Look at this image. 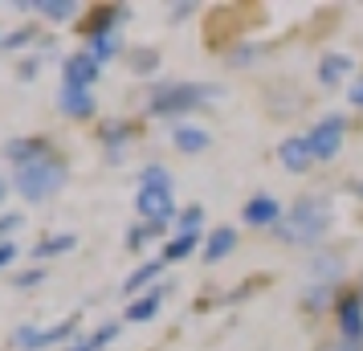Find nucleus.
<instances>
[{"instance_id":"nucleus-27","label":"nucleus","mask_w":363,"mask_h":351,"mask_svg":"<svg viewBox=\"0 0 363 351\" xmlns=\"http://www.w3.org/2000/svg\"><path fill=\"white\" fill-rule=\"evenodd\" d=\"M13 257H17V245H9V241H0V269L9 266Z\"/></svg>"},{"instance_id":"nucleus-25","label":"nucleus","mask_w":363,"mask_h":351,"mask_svg":"<svg viewBox=\"0 0 363 351\" xmlns=\"http://www.w3.org/2000/svg\"><path fill=\"white\" fill-rule=\"evenodd\" d=\"M318 351H363V343H355V339H339V343H327V347Z\"/></svg>"},{"instance_id":"nucleus-29","label":"nucleus","mask_w":363,"mask_h":351,"mask_svg":"<svg viewBox=\"0 0 363 351\" xmlns=\"http://www.w3.org/2000/svg\"><path fill=\"white\" fill-rule=\"evenodd\" d=\"M21 217H0V233H9V229H17Z\"/></svg>"},{"instance_id":"nucleus-28","label":"nucleus","mask_w":363,"mask_h":351,"mask_svg":"<svg viewBox=\"0 0 363 351\" xmlns=\"http://www.w3.org/2000/svg\"><path fill=\"white\" fill-rule=\"evenodd\" d=\"M41 278H45V274H41V269H29V274H25V278H17V286H37V282H41Z\"/></svg>"},{"instance_id":"nucleus-18","label":"nucleus","mask_w":363,"mask_h":351,"mask_svg":"<svg viewBox=\"0 0 363 351\" xmlns=\"http://www.w3.org/2000/svg\"><path fill=\"white\" fill-rule=\"evenodd\" d=\"M33 9H37V13H45L50 21H69L74 13H78V4H74V0H37Z\"/></svg>"},{"instance_id":"nucleus-11","label":"nucleus","mask_w":363,"mask_h":351,"mask_svg":"<svg viewBox=\"0 0 363 351\" xmlns=\"http://www.w3.org/2000/svg\"><path fill=\"white\" fill-rule=\"evenodd\" d=\"M339 323H343V335L363 343V302L359 299H347L339 302Z\"/></svg>"},{"instance_id":"nucleus-24","label":"nucleus","mask_w":363,"mask_h":351,"mask_svg":"<svg viewBox=\"0 0 363 351\" xmlns=\"http://www.w3.org/2000/svg\"><path fill=\"white\" fill-rule=\"evenodd\" d=\"M200 221H204V208H188V213L180 217V229H184V233H196Z\"/></svg>"},{"instance_id":"nucleus-32","label":"nucleus","mask_w":363,"mask_h":351,"mask_svg":"<svg viewBox=\"0 0 363 351\" xmlns=\"http://www.w3.org/2000/svg\"><path fill=\"white\" fill-rule=\"evenodd\" d=\"M0 45H4V37H0Z\"/></svg>"},{"instance_id":"nucleus-9","label":"nucleus","mask_w":363,"mask_h":351,"mask_svg":"<svg viewBox=\"0 0 363 351\" xmlns=\"http://www.w3.org/2000/svg\"><path fill=\"white\" fill-rule=\"evenodd\" d=\"M57 106H62L66 115H74V118H86V115H94V94H90V90L62 86V90H57Z\"/></svg>"},{"instance_id":"nucleus-19","label":"nucleus","mask_w":363,"mask_h":351,"mask_svg":"<svg viewBox=\"0 0 363 351\" xmlns=\"http://www.w3.org/2000/svg\"><path fill=\"white\" fill-rule=\"evenodd\" d=\"M196 245H200L196 233H180V237H176V241H172V245L164 250V262H180V257H188V253L196 250Z\"/></svg>"},{"instance_id":"nucleus-26","label":"nucleus","mask_w":363,"mask_h":351,"mask_svg":"<svg viewBox=\"0 0 363 351\" xmlns=\"http://www.w3.org/2000/svg\"><path fill=\"white\" fill-rule=\"evenodd\" d=\"M106 339H115V323H106V327H99V335H94L90 343H94V347H102Z\"/></svg>"},{"instance_id":"nucleus-16","label":"nucleus","mask_w":363,"mask_h":351,"mask_svg":"<svg viewBox=\"0 0 363 351\" xmlns=\"http://www.w3.org/2000/svg\"><path fill=\"white\" fill-rule=\"evenodd\" d=\"M4 151H9V160H17V167L21 164H33V160H41V155H50L41 139H29V143H25V139H17V143H9Z\"/></svg>"},{"instance_id":"nucleus-7","label":"nucleus","mask_w":363,"mask_h":351,"mask_svg":"<svg viewBox=\"0 0 363 351\" xmlns=\"http://www.w3.org/2000/svg\"><path fill=\"white\" fill-rule=\"evenodd\" d=\"M90 82H99V62H94V53H74L66 62V86L90 90Z\"/></svg>"},{"instance_id":"nucleus-2","label":"nucleus","mask_w":363,"mask_h":351,"mask_svg":"<svg viewBox=\"0 0 363 351\" xmlns=\"http://www.w3.org/2000/svg\"><path fill=\"white\" fill-rule=\"evenodd\" d=\"M62 184H66V167L57 164L53 155H41L33 164L17 167V192L25 201H45V196H53Z\"/></svg>"},{"instance_id":"nucleus-1","label":"nucleus","mask_w":363,"mask_h":351,"mask_svg":"<svg viewBox=\"0 0 363 351\" xmlns=\"http://www.w3.org/2000/svg\"><path fill=\"white\" fill-rule=\"evenodd\" d=\"M330 229V208L323 196H298L290 204V213L278 221V237L281 241H294V245H314L323 241Z\"/></svg>"},{"instance_id":"nucleus-4","label":"nucleus","mask_w":363,"mask_h":351,"mask_svg":"<svg viewBox=\"0 0 363 351\" xmlns=\"http://www.w3.org/2000/svg\"><path fill=\"white\" fill-rule=\"evenodd\" d=\"M74 327H78V318H66V323H57V327H17V331H13V343H17L21 351H41V347H50V343L69 339Z\"/></svg>"},{"instance_id":"nucleus-14","label":"nucleus","mask_w":363,"mask_h":351,"mask_svg":"<svg viewBox=\"0 0 363 351\" xmlns=\"http://www.w3.org/2000/svg\"><path fill=\"white\" fill-rule=\"evenodd\" d=\"M347 69H351V57H347V53H327V57L318 62V78H323V86H335Z\"/></svg>"},{"instance_id":"nucleus-15","label":"nucleus","mask_w":363,"mask_h":351,"mask_svg":"<svg viewBox=\"0 0 363 351\" xmlns=\"http://www.w3.org/2000/svg\"><path fill=\"white\" fill-rule=\"evenodd\" d=\"M176 147L180 151H204L208 143H213V135L204 131V127H176Z\"/></svg>"},{"instance_id":"nucleus-12","label":"nucleus","mask_w":363,"mask_h":351,"mask_svg":"<svg viewBox=\"0 0 363 351\" xmlns=\"http://www.w3.org/2000/svg\"><path fill=\"white\" fill-rule=\"evenodd\" d=\"M311 278L314 282H335V278H339V274H343V262H339V257H335V253H314L311 257Z\"/></svg>"},{"instance_id":"nucleus-5","label":"nucleus","mask_w":363,"mask_h":351,"mask_svg":"<svg viewBox=\"0 0 363 351\" xmlns=\"http://www.w3.org/2000/svg\"><path fill=\"white\" fill-rule=\"evenodd\" d=\"M306 139H311L314 160H335V155H339V147H343V118L327 115L311 135H306Z\"/></svg>"},{"instance_id":"nucleus-30","label":"nucleus","mask_w":363,"mask_h":351,"mask_svg":"<svg viewBox=\"0 0 363 351\" xmlns=\"http://www.w3.org/2000/svg\"><path fill=\"white\" fill-rule=\"evenodd\" d=\"M351 102H355V106H363V82L351 86Z\"/></svg>"},{"instance_id":"nucleus-22","label":"nucleus","mask_w":363,"mask_h":351,"mask_svg":"<svg viewBox=\"0 0 363 351\" xmlns=\"http://www.w3.org/2000/svg\"><path fill=\"white\" fill-rule=\"evenodd\" d=\"M90 53H94V62H106V57H115V37L111 33H99L90 41Z\"/></svg>"},{"instance_id":"nucleus-13","label":"nucleus","mask_w":363,"mask_h":351,"mask_svg":"<svg viewBox=\"0 0 363 351\" xmlns=\"http://www.w3.org/2000/svg\"><path fill=\"white\" fill-rule=\"evenodd\" d=\"M233 245H237V233L233 229H213L208 233V245H204V262H220L225 253H233Z\"/></svg>"},{"instance_id":"nucleus-17","label":"nucleus","mask_w":363,"mask_h":351,"mask_svg":"<svg viewBox=\"0 0 363 351\" xmlns=\"http://www.w3.org/2000/svg\"><path fill=\"white\" fill-rule=\"evenodd\" d=\"M160 299H164V290H151V294H143L139 302H131V306H127V318H131V323H147V318L160 311Z\"/></svg>"},{"instance_id":"nucleus-10","label":"nucleus","mask_w":363,"mask_h":351,"mask_svg":"<svg viewBox=\"0 0 363 351\" xmlns=\"http://www.w3.org/2000/svg\"><path fill=\"white\" fill-rule=\"evenodd\" d=\"M281 164L290 167V172H306L314 164V151H311V139H286L281 143Z\"/></svg>"},{"instance_id":"nucleus-6","label":"nucleus","mask_w":363,"mask_h":351,"mask_svg":"<svg viewBox=\"0 0 363 351\" xmlns=\"http://www.w3.org/2000/svg\"><path fill=\"white\" fill-rule=\"evenodd\" d=\"M135 208H139L151 225H164V221L176 213V204H172V188H139Z\"/></svg>"},{"instance_id":"nucleus-23","label":"nucleus","mask_w":363,"mask_h":351,"mask_svg":"<svg viewBox=\"0 0 363 351\" xmlns=\"http://www.w3.org/2000/svg\"><path fill=\"white\" fill-rule=\"evenodd\" d=\"M143 188H172V176H167V167H155L151 164L143 172Z\"/></svg>"},{"instance_id":"nucleus-20","label":"nucleus","mask_w":363,"mask_h":351,"mask_svg":"<svg viewBox=\"0 0 363 351\" xmlns=\"http://www.w3.org/2000/svg\"><path fill=\"white\" fill-rule=\"evenodd\" d=\"M155 274H160V262H147V266H139L131 278H127V286H123V290H127V294H135V290H139V286H147Z\"/></svg>"},{"instance_id":"nucleus-31","label":"nucleus","mask_w":363,"mask_h":351,"mask_svg":"<svg viewBox=\"0 0 363 351\" xmlns=\"http://www.w3.org/2000/svg\"><path fill=\"white\" fill-rule=\"evenodd\" d=\"M0 201H4V184H0Z\"/></svg>"},{"instance_id":"nucleus-3","label":"nucleus","mask_w":363,"mask_h":351,"mask_svg":"<svg viewBox=\"0 0 363 351\" xmlns=\"http://www.w3.org/2000/svg\"><path fill=\"white\" fill-rule=\"evenodd\" d=\"M213 99H216L213 86L164 82L151 90V115H180V111H192L196 102H213Z\"/></svg>"},{"instance_id":"nucleus-8","label":"nucleus","mask_w":363,"mask_h":351,"mask_svg":"<svg viewBox=\"0 0 363 351\" xmlns=\"http://www.w3.org/2000/svg\"><path fill=\"white\" fill-rule=\"evenodd\" d=\"M245 225H257V229H278V221H281V208H278V201L274 196H253V201L245 204Z\"/></svg>"},{"instance_id":"nucleus-21","label":"nucleus","mask_w":363,"mask_h":351,"mask_svg":"<svg viewBox=\"0 0 363 351\" xmlns=\"http://www.w3.org/2000/svg\"><path fill=\"white\" fill-rule=\"evenodd\" d=\"M66 250H74V237H45V241H41V245H37V257H50V253H66Z\"/></svg>"}]
</instances>
